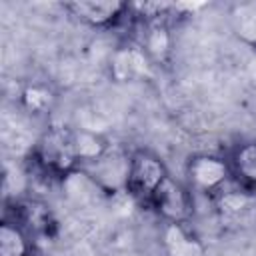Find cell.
<instances>
[{
    "mask_svg": "<svg viewBox=\"0 0 256 256\" xmlns=\"http://www.w3.org/2000/svg\"><path fill=\"white\" fill-rule=\"evenodd\" d=\"M186 184L196 194L218 198L230 184H234L228 160L208 152L192 154L186 162Z\"/></svg>",
    "mask_w": 256,
    "mask_h": 256,
    "instance_id": "3",
    "label": "cell"
},
{
    "mask_svg": "<svg viewBox=\"0 0 256 256\" xmlns=\"http://www.w3.org/2000/svg\"><path fill=\"white\" fill-rule=\"evenodd\" d=\"M164 256H206V246L188 224H164L162 228Z\"/></svg>",
    "mask_w": 256,
    "mask_h": 256,
    "instance_id": "10",
    "label": "cell"
},
{
    "mask_svg": "<svg viewBox=\"0 0 256 256\" xmlns=\"http://www.w3.org/2000/svg\"><path fill=\"white\" fill-rule=\"evenodd\" d=\"M130 156L132 152L110 142V146L98 158L82 164L80 170H84L102 192L106 194L124 192L130 172Z\"/></svg>",
    "mask_w": 256,
    "mask_h": 256,
    "instance_id": "4",
    "label": "cell"
},
{
    "mask_svg": "<svg viewBox=\"0 0 256 256\" xmlns=\"http://www.w3.org/2000/svg\"><path fill=\"white\" fill-rule=\"evenodd\" d=\"M230 26L236 38L256 48V0L234 4L230 10Z\"/></svg>",
    "mask_w": 256,
    "mask_h": 256,
    "instance_id": "12",
    "label": "cell"
},
{
    "mask_svg": "<svg viewBox=\"0 0 256 256\" xmlns=\"http://www.w3.org/2000/svg\"><path fill=\"white\" fill-rule=\"evenodd\" d=\"M148 210H152L164 224H188L194 216V192L188 184L168 176L152 196Z\"/></svg>",
    "mask_w": 256,
    "mask_h": 256,
    "instance_id": "5",
    "label": "cell"
},
{
    "mask_svg": "<svg viewBox=\"0 0 256 256\" xmlns=\"http://www.w3.org/2000/svg\"><path fill=\"white\" fill-rule=\"evenodd\" d=\"M226 160L230 166L232 182L240 190L256 194V142L250 140L236 144L226 156Z\"/></svg>",
    "mask_w": 256,
    "mask_h": 256,
    "instance_id": "9",
    "label": "cell"
},
{
    "mask_svg": "<svg viewBox=\"0 0 256 256\" xmlns=\"http://www.w3.org/2000/svg\"><path fill=\"white\" fill-rule=\"evenodd\" d=\"M64 10L80 24L96 30H110L130 18V4L122 0H74Z\"/></svg>",
    "mask_w": 256,
    "mask_h": 256,
    "instance_id": "7",
    "label": "cell"
},
{
    "mask_svg": "<svg viewBox=\"0 0 256 256\" xmlns=\"http://www.w3.org/2000/svg\"><path fill=\"white\" fill-rule=\"evenodd\" d=\"M22 104L26 110L34 112V114H42L46 110H50L52 102H54V94L48 90V86H42V84H30L24 88L22 92Z\"/></svg>",
    "mask_w": 256,
    "mask_h": 256,
    "instance_id": "13",
    "label": "cell"
},
{
    "mask_svg": "<svg viewBox=\"0 0 256 256\" xmlns=\"http://www.w3.org/2000/svg\"><path fill=\"white\" fill-rule=\"evenodd\" d=\"M28 166L30 174H36L46 182H64L82 166L76 146V130L66 126H50L44 130L30 148Z\"/></svg>",
    "mask_w": 256,
    "mask_h": 256,
    "instance_id": "1",
    "label": "cell"
},
{
    "mask_svg": "<svg viewBox=\"0 0 256 256\" xmlns=\"http://www.w3.org/2000/svg\"><path fill=\"white\" fill-rule=\"evenodd\" d=\"M2 220L14 222L34 236H52L56 230V218L48 204L36 198H6Z\"/></svg>",
    "mask_w": 256,
    "mask_h": 256,
    "instance_id": "6",
    "label": "cell"
},
{
    "mask_svg": "<svg viewBox=\"0 0 256 256\" xmlns=\"http://www.w3.org/2000/svg\"><path fill=\"white\" fill-rule=\"evenodd\" d=\"M0 256H36L32 236L14 222L0 224Z\"/></svg>",
    "mask_w": 256,
    "mask_h": 256,
    "instance_id": "11",
    "label": "cell"
},
{
    "mask_svg": "<svg viewBox=\"0 0 256 256\" xmlns=\"http://www.w3.org/2000/svg\"><path fill=\"white\" fill-rule=\"evenodd\" d=\"M170 176L164 160L146 148L132 150L130 156V172L126 180V194L136 200L140 206L148 208L152 196L162 186V182Z\"/></svg>",
    "mask_w": 256,
    "mask_h": 256,
    "instance_id": "2",
    "label": "cell"
},
{
    "mask_svg": "<svg viewBox=\"0 0 256 256\" xmlns=\"http://www.w3.org/2000/svg\"><path fill=\"white\" fill-rule=\"evenodd\" d=\"M154 62L148 58V54L134 42H126L118 46L110 56V76L116 82H134L148 76L150 66Z\"/></svg>",
    "mask_w": 256,
    "mask_h": 256,
    "instance_id": "8",
    "label": "cell"
}]
</instances>
